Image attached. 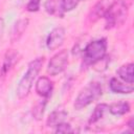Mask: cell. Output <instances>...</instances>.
I'll return each mask as SVG.
<instances>
[{
  "label": "cell",
  "instance_id": "7402d4cb",
  "mask_svg": "<svg viewBox=\"0 0 134 134\" xmlns=\"http://www.w3.org/2000/svg\"><path fill=\"white\" fill-rule=\"evenodd\" d=\"M127 126L131 129V131H133V118H131L129 121H128V124H127Z\"/></svg>",
  "mask_w": 134,
  "mask_h": 134
},
{
  "label": "cell",
  "instance_id": "30bf717a",
  "mask_svg": "<svg viewBox=\"0 0 134 134\" xmlns=\"http://www.w3.org/2000/svg\"><path fill=\"white\" fill-rule=\"evenodd\" d=\"M109 88L112 92L114 93H119V94H130L133 92V84H128L126 82H121L117 80L116 77H112L109 82Z\"/></svg>",
  "mask_w": 134,
  "mask_h": 134
},
{
  "label": "cell",
  "instance_id": "277c9868",
  "mask_svg": "<svg viewBox=\"0 0 134 134\" xmlns=\"http://www.w3.org/2000/svg\"><path fill=\"white\" fill-rule=\"evenodd\" d=\"M103 94L102 85L98 82H90L87 86H85L80 93L77 94L74 100V109L82 110L96 100Z\"/></svg>",
  "mask_w": 134,
  "mask_h": 134
},
{
  "label": "cell",
  "instance_id": "ba28073f",
  "mask_svg": "<svg viewBox=\"0 0 134 134\" xmlns=\"http://www.w3.org/2000/svg\"><path fill=\"white\" fill-rule=\"evenodd\" d=\"M28 23H29V20L27 18L18 19L14 23V25L12 27V31H10V41L12 42H17L20 40V38L25 32V30L28 26Z\"/></svg>",
  "mask_w": 134,
  "mask_h": 134
},
{
  "label": "cell",
  "instance_id": "3957f363",
  "mask_svg": "<svg viewBox=\"0 0 134 134\" xmlns=\"http://www.w3.org/2000/svg\"><path fill=\"white\" fill-rule=\"evenodd\" d=\"M108 42L106 38H99L89 42L83 50V60L86 65H94L107 54Z\"/></svg>",
  "mask_w": 134,
  "mask_h": 134
},
{
  "label": "cell",
  "instance_id": "ffe728a7",
  "mask_svg": "<svg viewBox=\"0 0 134 134\" xmlns=\"http://www.w3.org/2000/svg\"><path fill=\"white\" fill-rule=\"evenodd\" d=\"M40 5H41V0H29L26 5V10L30 13L38 12L40 9Z\"/></svg>",
  "mask_w": 134,
  "mask_h": 134
},
{
  "label": "cell",
  "instance_id": "7a4b0ae2",
  "mask_svg": "<svg viewBox=\"0 0 134 134\" xmlns=\"http://www.w3.org/2000/svg\"><path fill=\"white\" fill-rule=\"evenodd\" d=\"M129 15V5L125 0H115L110 3L104 19L106 21V29H111L122 25Z\"/></svg>",
  "mask_w": 134,
  "mask_h": 134
},
{
  "label": "cell",
  "instance_id": "ac0fdd59",
  "mask_svg": "<svg viewBox=\"0 0 134 134\" xmlns=\"http://www.w3.org/2000/svg\"><path fill=\"white\" fill-rule=\"evenodd\" d=\"M46 103H47V98H44L43 100H41L40 103H38L34 108H32V116L35 119L37 120H41L45 111V107H46Z\"/></svg>",
  "mask_w": 134,
  "mask_h": 134
},
{
  "label": "cell",
  "instance_id": "44dd1931",
  "mask_svg": "<svg viewBox=\"0 0 134 134\" xmlns=\"http://www.w3.org/2000/svg\"><path fill=\"white\" fill-rule=\"evenodd\" d=\"M3 30H4V22H3V19L0 18V39L2 38Z\"/></svg>",
  "mask_w": 134,
  "mask_h": 134
},
{
  "label": "cell",
  "instance_id": "8992f818",
  "mask_svg": "<svg viewBox=\"0 0 134 134\" xmlns=\"http://www.w3.org/2000/svg\"><path fill=\"white\" fill-rule=\"evenodd\" d=\"M65 28L62 26H58L54 27L47 36L46 39V47L48 50H55L58 48H60L65 40Z\"/></svg>",
  "mask_w": 134,
  "mask_h": 134
},
{
  "label": "cell",
  "instance_id": "9c48e42d",
  "mask_svg": "<svg viewBox=\"0 0 134 134\" xmlns=\"http://www.w3.org/2000/svg\"><path fill=\"white\" fill-rule=\"evenodd\" d=\"M20 60V54L17 50L15 49H10L7 50L4 59H3V63H2V67H1V71L2 74H6Z\"/></svg>",
  "mask_w": 134,
  "mask_h": 134
},
{
  "label": "cell",
  "instance_id": "5b68a950",
  "mask_svg": "<svg viewBox=\"0 0 134 134\" xmlns=\"http://www.w3.org/2000/svg\"><path fill=\"white\" fill-rule=\"evenodd\" d=\"M68 50L66 49H63L52 55L47 65V73L52 76L62 73L68 66Z\"/></svg>",
  "mask_w": 134,
  "mask_h": 134
},
{
  "label": "cell",
  "instance_id": "7c38bea8",
  "mask_svg": "<svg viewBox=\"0 0 134 134\" xmlns=\"http://www.w3.org/2000/svg\"><path fill=\"white\" fill-rule=\"evenodd\" d=\"M133 63H128L125 65H121L117 70L116 74L119 76V79L128 84H133L134 82V75H133Z\"/></svg>",
  "mask_w": 134,
  "mask_h": 134
},
{
  "label": "cell",
  "instance_id": "8fae6325",
  "mask_svg": "<svg viewBox=\"0 0 134 134\" xmlns=\"http://www.w3.org/2000/svg\"><path fill=\"white\" fill-rule=\"evenodd\" d=\"M67 115L68 114H67V112L65 110L57 109V110L52 111L49 114V116H48V118L46 120V126L48 128H55L59 124L65 121V118L67 117Z\"/></svg>",
  "mask_w": 134,
  "mask_h": 134
},
{
  "label": "cell",
  "instance_id": "52a82bcc",
  "mask_svg": "<svg viewBox=\"0 0 134 134\" xmlns=\"http://www.w3.org/2000/svg\"><path fill=\"white\" fill-rule=\"evenodd\" d=\"M35 90L38 95H40L43 98L48 99L53 90V83L47 76H40L36 81Z\"/></svg>",
  "mask_w": 134,
  "mask_h": 134
},
{
  "label": "cell",
  "instance_id": "5bb4252c",
  "mask_svg": "<svg viewBox=\"0 0 134 134\" xmlns=\"http://www.w3.org/2000/svg\"><path fill=\"white\" fill-rule=\"evenodd\" d=\"M130 109H131L130 104L128 102H117V103H113L108 106L109 112L112 115H116V116L125 115L126 113L130 111Z\"/></svg>",
  "mask_w": 134,
  "mask_h": 134
},
{
  "label": "cell",
  "instance_id": "4fadbf2b",
  "mask_svg": "<svg viewBox=\"0 0 134 134\" xmlns=\"http://www.w3.org/2000/svg\"><path fill=\"white\" fill-rule=\"evenodd\" d=\"M109 4H106V0H100L98 1L90 10L89 14V20L91 22H95L100 18H104V15L108 8Z\"/></svg>",
  "mask_w": 134,
  "mask_h": 134
},
{
  "label": "cell",
  "instance_id": "6da1fadb",
  "mask_svg": "<svg viewBox=\"0 0 134 134\" xmlns=\"http://www.w3.org/2000/svg\"><path fill=\"white\" fill-rule=\"evenodd\" d=\"M43 62H44V57H39L29 62L27 66V70L23 74L16 89V94L19 99H23L28 96L32 88V85L43 66Z\"/></svg>",
  "mask_w": 134,
  "mask_h": 134
},
{
  "label": "cell",
  "instance_id": "9a60e30c",
  "mask_svg": "<svg viewBox=\"0 0 134 134\" xmlns=\"http://www.w3.org/2000/svg\"><path fill=\"white\" fill-rule=\"evenodd\" d=\"M108 110V105L107 104H98L97 106H95L93 112L91 113L88 124L89 125H93L95 122H97L98 120H100L105 114V112Z\"/></svg>",
  "mask_w": 134,
  "mask_h": 134
},
{
  "label": "cell",
  "instance_id": "e0dca14e",
  "mask_svg": "<svg viewBox=\"0 0 134 134\" xmlns=\"http://www.w3.org/2000/svg\"><path fill=\"white\" fill-rule=\"evenodd\" d=\"M80 2L81 0H60V8L62 14L64 15L65 13L71 12L79 5Z\"/></svg>",
  "mask_w": 134,
  "mask_h": 134
},
{
  "label": "cell",
  "instance_id": "2e32d148",
  "mask_svg": "<svg viewBox=\"0 0 134 134\" xmlns=\"http://www.w3.org/2000/svg\"><path fill=\"white\" fill-rule=\"evenodd\" d=\"M44 8L47 14L49 15H59L63 16L61 8H60V0H46L44 3Z\"/></svg>",
  "mask_w": 134,
  "mask_h": 134
},
{
  "label": "cell",
  "instance_id": "d6986e66",
  "mask_svg": "<svg viewBox=\"0 0 134 134\" xmlns=\"http://www.w3.org/2000/svg\"><path fill=\"white\" fill-rule=\"evenodd\" d=\"M54 132L55 133H71V132H74V130L71 128V125L70 124L63 121V122L59 124L55 127Z\"/></svg>",
  "mask_w": 134,
  "mask_h": 134
}]
</instances>
